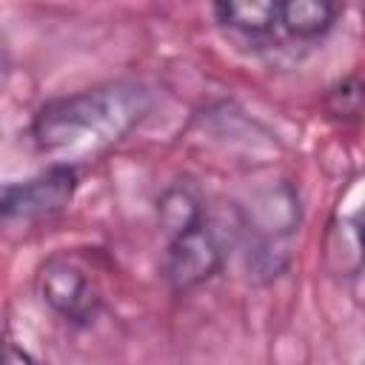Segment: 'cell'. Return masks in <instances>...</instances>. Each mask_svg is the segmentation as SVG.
<instances>
[{
    "label": "cell",
    "instance_id": "8",
    "mask_svg": "<svg viewBox=\"0 0 365 365\" xmlns=\"http://www.w3.org/2000/svg\"><path fill=\"white\" fill-rule=\"evenodd\" d=\"M339 14V6L325 0H288L279 3V29L297 40L322 37Z\"/></svg>",
    "mask_w": 365,
    "mask_h": 365
},
{
    "label": "cell",
    "instance_id": "6",
    "mask_svg": "<svg viewBox=\"0 0 365 365\" xmlns=\"http://www.w3.org/2000/svg\"><path fill=\"white\" fill-rule=\"evenodd\" d=\"M211 11L222 29L242 37H268L274 29H279V3L228 0V3H217Z\"/></svg>",
    "mask_w": 365,
    "mask_h": 365
},
{
    "label": "cell",
    "instance_id": "7",
    "mask_svg": "<svg viewBox=\"0 0 365 365\" xmlns=\"http://www.w3.org/2000/svg\"><path fill=\"white\" fill-rule=\"evenodd\" d=\"M205 217H208L205 214V202H202L197 185L188 182V180L185 182L182 180L171 182L157 200V220H160V228H163L165 237L188 228V225H194V222H200Z\"/></svg>",
    "mask_w": 365,
    "mask_h": 365
},
{
    "label": "cell",
    "instance_id": "2",
    "mask_svg": "<svg viewBox=\"0 0 365 365\" xmlns=\"http://www.w3.org/2000/svg\"><path fill=\"white\" fill-rule=\"evenodd\" d=\"M40 299L66 322L83 325L100 311V288L86 265L71 254H51L37 271Z\"/></svg>",
    "mask_w": 365,
    "mask_h": 365
},
{
    "label": "cell",
    "instance_id": "10",
    "mask_svg": "<svg viewBox=\"0 0 365 365\" xmlns=\"http://www.w3.org/2000/svg\"><path fill=\"white\" fill-rule=\"evenodd\" d=\"M325 108L331 117L339 120H359L365 114V80L359 77H345L342 83H336L328 97H325Z\"/></svg>",
    "mask_w": 365,
    "mask_h": 365
},
{
    "label": "cell",
    "instance_id": "4",
    "mask_svg": "<svg viewBox=\"0 0 365 365\" xmlns=\"http://www.w3.org/2000/svg\"><path fill=\"white\" fill-rule=\"evenodd\" d=\"M77 191V171L66 165H48L46 171L23 180V182H9L3 188V217L6 220H23V222H37L60 214Z\"/></svg>",
    "mask_w": 365,
    "mask_h": 365
},
{
    "label": "cell",
    "instance_id": "1",
    "mask_svg": "<svg viewBox=\"0 0 365 365\" xmlns=\"http://www.w3.org/2000/svg\"><path fill=\"white\" fill-rule=\"evenodd\" d=\"M151 108V94L140 83L117 80L74 91L40 106L31 120L34 148L51 165L74 168L117 145Z\"/></svg>",
    "mask_w": 365,
    "mask_h": 365
},
{
    "label": "cell",
    "instance_id": "3",
    "mask_svg": "<svg viewBox=\"0 0 365 365\" xmlns=\"http://www.w3.org/2000/svg\"><path fill=\"white\" fill-rule=\"evenodd\" d=\"M222 265V242L211 228L208 217L171 234L163 257V274L171 291L185 294L208 282Z\"/></svg>",
    "mask_w": 365,
    "mask_h": 365
},
{
    "label": "cell",
    "instance_id": "5",
    "mask_svg": "<svg viewBox=\"0 0 365 365\" xmlns=\"http://www.w3.org/2000/svg\"><path fill=\"white\" fill-rule=\"evenodd\" d=\"M237 208L242 228H248L259 245H277L299 225V197L285 180L251 188Z\"/></svg>",
    "mask_w": 365,
    "mask_h": 365
},
{
    "label": "cell",
    "instance_id": "11",
    "mask_svg": "<svg viewBox=\"0 0 365 365\" xmlns=\"http://www.w3.org/2000/svg\"><path fill=\"white\" fill-rule=\"evenodd\" d=\"M6 365H40L29 351H23L20 345H14V342H9L6 345Z\"/></svg>",
    "mask_w": 365,
    "mask_h": 365
},
{
    "label": "cell",
    "instance_id": "9",
    "mask_svg": "<svg viewBox=\"0 0 365 365\" xmlns=\"http://www.w3.org/2000/svg\"><path fill=\"white\" fill-rule=\"evenodd\" d=\"M325 262L334 274H356L365 262V228L354 220H336L325 234Z\"/></svg>",
    "mask_w": 365,
    "mask_h": 365
}]
</instances>
